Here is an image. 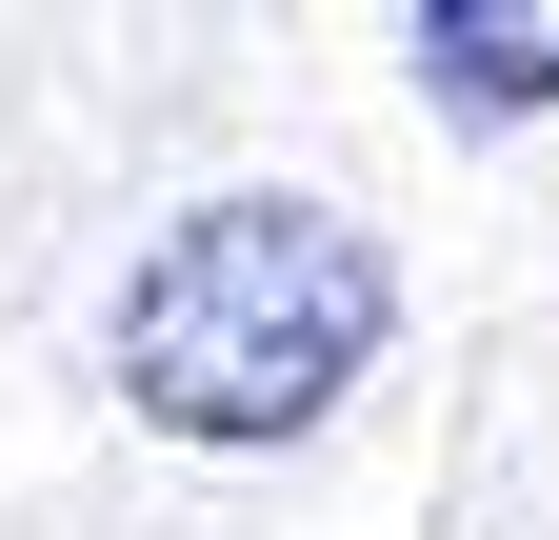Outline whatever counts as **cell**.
Listing matches in <instances>:
<instances>
[{"mask_svg":"<svg viewBox=\"0 0 559 540\" xmlns=\"http://www.w3.org/2000/svg\"><path fill=\"white\" fill-rule=\"evenodd\" d=\"M380 320H400V260L340 221V200H200V221H160L140 240V281H120V320H100V361H120V400L160 441H300V421H340V380L380 361Z\"/></svg>","mask_w":559,"mask_h":540,"instance_id":"cell-1","label":"cell"},{"mask_svg":"<svg viewBox=\"0 0 559 540\" xmlns=\"http://www.w3.org/2000/svg\"><path fill=\"white\" fill-rule=\"evenodd\" d=\"M419 81L460 120H559V0H419Z\"/></svg>","mask_w":559,"mask_h":540,"instance_id":"cell-2","label":"cell"}]
</instances>
